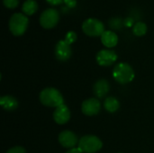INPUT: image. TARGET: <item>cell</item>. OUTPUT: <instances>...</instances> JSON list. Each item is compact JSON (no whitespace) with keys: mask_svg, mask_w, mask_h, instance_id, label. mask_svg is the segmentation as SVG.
I'll return each instance as SVG.
<instances>
[{"mask_svg":"<svg viewBox=\"0 0 154 153\" xmlns=\"http://www.w3.org/2000/svg\"><path fill=\"white\" fill-rule=\"evenodd\" d=\"M119 21H120V20H119L118 18H113V19L111 20V22H110L111 27H112V28L119 29V28H120V25H121V24H118V23H117V22H119Z\"/></svg>","mask_w":154,"mask_h":153,"instance_id":"obj_22","label":"cell"},{"mask_svg":"<svg viewBox=\"0 0 154 153\" xmlns=\"http://www.w3.org/2000/svg\"><path fill=\"white\" fill-rule=\"evenodd\" d=\"M101 41L106 47L113 48L118 42V36L112 31H105L101 35Z\"/></svg>","mask_w":154,"mask_h":153,"instance_id":"obj_13","label":"cell"},{"mask_svg":"<svg viewBox=\"0 0 154 153\" xmlns=\"http://www.w3.org/2000/svg\"><path fill=\"white\" fill-rule=\"evenodd\" d=\"M77 33L75 32H73V31H69V32H67V34H66V36H65V41L69 43V44H72L73 42H75L76 41V40H77Z\"/></svg>","mask_w":154,"mask_h":153,"instance_id":"obj_18","label":"cell"},{"mask_svg":"<svg viewBox=\"0 0 154 153\" xmlns=\"http://www.w3.org/2000/svg\"><path fill=\"white\" fill-rule=\"evenodd\" d=\"M66 153H83V151L78 147V148H72V149L69 150Z\"/></svg>","mask_w":154,"mask_h":153,"instance_id":"obj_25","label":"cell"},{"mask_svg":"<svg viewBox=\"0 0 154 153\" xmlns=\"http://www.w3.org/2000/svg\"><path fill=\"white\" fill-rule=\"evenodd\" d=\"M93 91H94L95 96L97 98L105 97L106 96V94L108 93V91H109V84H108V82L104 78L97 80L94 85Z\"/></svg>","mask_w":154,"mask_h":153,"instance_id":"obj_12","label":"cell"},{"mask_svg":"<svg viewBox=\"0 0 154 153\" xmlns=\"http://www.w3.org/2000/svg\"><path fill=\"white\" fill-rule=\"evenodd\" d=\"M6 153H26V151H25V150L23 147L15 146L14 148H11L9 151H7Z\"/></svg>","mask_w":154,"mask_h":153,"instance_id":"obj_20","label":"cell"},{"mask_svg":"<svg viewBox=\"0 0 154 153\" xmlns=\"http://www.w3.org/2000/svg\"><path fill=\"white\" fill-rule=\"evenodd\" d=\"M96 59H97V62L98 63V65L106 67V66L113 65L116 61L117 55L114 50H101L97 52Z\"/></svg>","mask_w":154,"mask_h":153,"instance_id":"obj_7","label":"cell"},{"mask_svg":"<svg viewBox=\"0 0 154 153\" xmlns=\"http://www.w3.org/2000/svg\"><path fill=\"white\" fill-rule=\"evenodd\" d=\"M104 107H105V109L107 112H109V113H115V112H116L119 109L120 103H119V101L116 97L109 96V97H107L105 100V102H104Z\"/></svg>","mask_w":154,"mask_h":153,"instance_id":"obj_15","label":"cell"},{"mask_svg":"<svg viewBox=\"0 0 154 153\" xmlns=\"http://www.w3.org/2000/svg\"><path fill=\"white\" fill-rule=\"evenodd\" d=\"M3 4L5 7L9 9H14L18 5L19 0H3Z\"/></svg>","mask_w":154,"mask_h":153,"instance_id":"obj_19","label":"cell"},{"mask_svg":"<svg viewBox=\"0 0 154 153\" xmlns=\"http://www.w3.org/2000/svg\"><path fill=\"white\" fill-rule=\"evenodd\" d=\"M101 108L100 102L97 98H89L82 103L81 110L82 113L88 116H93L99 113Z\"/></svg>","mask_w":154,"mask_h":153,"instance_id":"obj_10","label":"cell"},{"mask_svg":"<svg viewBox=\"0 0 154 153\" xmlns=\"http://www.w3.org/2000/svg\"><path fill=\"white\" fill-rule=\"evenodd\" d=\"M72 54L70 44H69L65 40L60 41L55 47V56L56 59L60 61L68 60Z\"/></svg>","mask_w":154,"mask_h":153,"instance_id":"obj_8","label":"cell"},{"mask_svg":"<svg viewBox=\"0 0 154 153\" xmlns=\"http://www.w3.org/2000/svg\"><path fill=\"white\" fill-rule=\"evenodd\" d=\"M133 32L136 36H143L147 32V25L143 22H137L133 27Z\"/></svg>","mask_w":154,"mask_h":153,"instance_id":"obj_17","label":"cell"},{"mask_svg":"<svg viewBox=\"0 0 154 153\" xmlns=\"http://www.w3.org/2000/svg\"><path fill=\"white\" fill-rule=\"evenodd\" d=\"M29 19L22 13L14 14L9 20V29L13 35L21 36L27 30Z\"/></svg>","mask_w":154,"mask_h":153,"instance_id":"obj_2","label":"cell"},{"mask_svg":"<svg viewBox=\"0 0 154 153\" xmlns=\"http://www.w3.org/2000/svg\"><path fill=\"white\" fill-rule=\"evenodd\" d=\"M60 20L59 12L54 8H49L43 11L40 16V23L45 29H51Z\"/></svg>","mask_w":154,"mask_h":153,"instance_id":"obj_6","label":"cell"},{"mask_svg":"<svg viewBox=\"0 0 154 153\" xmlns=\"http://www.w3.org/2000/svg\"><path fill=\"white\" fill-rule=\"evenodd\" d=\"M46 2L52 5H60L61 3H64V0H46Z\"/></svg>","mask_w":154,"mask_h":153,"instance_id":"obj_24","label":"cell"},{"mask_svg":"<svg viewBox=\"0 0 154 153\" xmlns=\"http://www.w3.org/2000/svg\"><path fill=\"white\" fill-rule=\"evenodd\" d=\"M38 10V4L35 0H26L22 6V11L25 15H32Z\"/></svg>","mask_w":154,"mask_h":153,"instance_id":"obj_16","label":"cell"},{"mask_svg":"<svg viewBox=\"0 0 154 153\" xmlns=\"http://www.w3.org/2000/svg\"><path fill=\"white\" fill-rule=\"evenodd\" d=\"M1 106L6 111H14L18 107L17 100L11 96H5L0 98Z\"/></svg>","mask_w":154,"mask_h":153,"instance_id":"obj_14","label":"cell"},{"mask_svg":"<svg viewBox=\"0 0 154 153\" xmlns=\"http://www.w3.org/2000/svg\"><path fill=\"white\" fill-rule=\"evenodd\" d=\"M64 3L69 8H74L77 5V0H64Z\"/></svg>","mask_w":154,"mask_h":153,"instance_id":"obj_21","label":"cell"},{"mask_svg":"<svg viewBox=\"0 0 154 153\" xmlns=\"http://www.w3.org/2000/svg\"><path fill=\"white\" fill-rule=\"evenodd\" d=\"M82 30L85 34L91 37L101 36L105 32L104 23L97 18H88L82 23Z\"/></svg>","mask_w":154,"mask_h":153,"instance_id":"obj_5","label":"cell"},{"mask_svg":"<svg viewBox=\"0 0 154 153\" xmlns=\"http://www.w3.org/2000/svg\"><path fill=\"white\" fill-rule=\"evenodd\" d=\"M40 101L43 106L50 107H58L64 103V99L60 91L53 87L44 88L40 93Z\"/></svg>","mask_w":154,"mask_h":153,"instance_id":"obj_1","label":"cell"},{"mask_svg":"<svg viewBox=\"0 0 154 153\" xmlns=\"http://www.w3.org/2000/svg\"><path fill=\"white\" fill-rule=\"evenodd\" d=\"M114 78L120 84H127L134 80V71L127 63H119L116 65L113 70Z\"/></svg>","mask_w":154,"mask_h":153,"instance_id":"obj_3","label":"cell"},{"mask_svg":"<svg viewBox=\"0 0 154 153\" xmlns=\"http://www.w3.org/2000/svg\"><path fill=\"white\" fill-rule=\"evenodd\" d=\"M124 24H125L126 27H130V26L134 25V19H133V18H130V17L126 18V19L124 21Z\"/></svg>","mask_w":154,"mask_h":153,"instance_id":"obj_23","label":"cell"},{"mask_svg":"<svg viewBox=\"0 0 154 153\" xmlns=\"http://www.w3.org/2000/svg\"><path fill=\"white\" fill-rule=\"evenodd\" d=\"M78 145L83 153H95L102 148L103 143L97 136L86 135L80 138Z\"/></svg>","mask_w":154,"mask_h":153,"instance_id":"obj_4","label":"cell"},{"mask_svg":"<svg viewBox=\"0 0 154 153\" xmlns=\"http://www.w3.org/2000/svg\"><path fill=\"white\" fill-rule=\"evenodd\" d=\"M59 142L61 144L62 147L68 148V149H72L75 148L77 144H79V139L78 136L72 133L71 131H63L60 133L59 135Z\"/></svg>","mask_w":154,"mask_h":153,"instance_id":"obj_9","label":"cell"},{"mask_svg":"<svg viewBox=\"0 0 154 153\" xmlns=\"http://www.w3.org/2000/svg\"><path fill=\"white\" fill-rule=\"evenodd\" d=\"M53 119L58 124H65L70 119V111L66 105L58 106L53 113Z\"/></svg>","mask_w":154,"mask_h":153,"instance_id":"obj_11","label":"cell"}]
</instances>
